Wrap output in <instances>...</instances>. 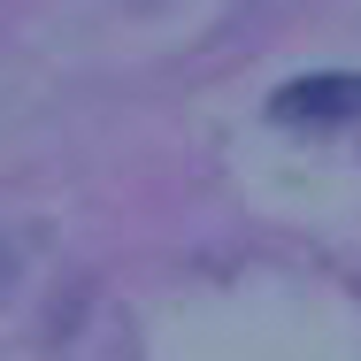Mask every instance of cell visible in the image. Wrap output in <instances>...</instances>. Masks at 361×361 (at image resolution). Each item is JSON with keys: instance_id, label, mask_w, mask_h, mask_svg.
Masks as SVG:
<instances>
[{"instance_id": "1", "label": "cell", "mask_w": 361, "mask_h": 361, "mask_svg": "<svg viewBox=\"0 0 361 361\" xmlns=\"http://www.w3.org/2000/svg\"><path fill=\"white\" fill-rule=\"evenodd\" d=\"M277 123H307V131H331V123H354L361 116V77H292L285 92L269 100Z\"/></svg>"}]
</instances>
